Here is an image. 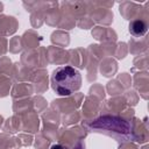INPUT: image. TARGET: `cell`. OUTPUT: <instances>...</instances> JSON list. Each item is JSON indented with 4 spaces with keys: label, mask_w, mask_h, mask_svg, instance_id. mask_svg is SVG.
I'll return each instance as SVG.
<instances>
[{
    "label": "cell",
    "mask_w": 149,
    "mask_h": 149,
    "mask_svg": "<svg viewBox=\"0 0 149 149\" xmlns=\"http://www.w3.org/2000/svg\"><path fill=\"white\" fill-rule=\"evenodd\" d=\"M50 81L52 90L58 95L69 97L80 88L81 74L76 68L71 65H63L52 71Z\"/></svg>",
    "instance_id": "6da1fadb"
},
{
    "label": "cell",
    "mask_w": 149,
    "mask_h": 149,
    "mask_svg": "<svg viewBox=\"0 0 149 149\" xmlns=\"http://www.w3.org/2000/svg\"><path fill=\"white\" fill-rule=\"evenodd\" d=\"M50 149H65V147H63L62 144H58V143H56V144H52Z\"/></svg>",
    "instance_id": "5b68a950"
},
{
    "label": "cell",
    "mask_w": 149,
    "mask_h": 149,
    "mask_svg": "<svg viewBox=\"0 0 149 149\" xmlns=\"http://www.w3.org/2000/svg\"><path fill=\"white\" fill-rule=\"evenodd\" d=\"M72 149H85V144L83 143V141H78Z\"/></svg>",
    "instance_id": "277c9868"
},
{
    "label": "cell",
    "mask_w": 149,
    "mask_h": 149,
    "mask_svg": "<svg viewBox=\"0 0 149 149\" xmlns=\"http://www.w3.org/2000/svg\"><path fill=\"white\" fill-rule=\"evenodd\" d=\"M148 30V26L143 20H133L129 23V33L134 37H142Z\"/></svg>",
    "instance_id": "3957f363"
},
{
    "label": "cell",
    "mask_w": 149,
    "mask_h": 149,
    "mask_svg": "<svg viewBox=\"0 0 149 149\" xmlns=\"http://www.w3.org/2000/svg\"><path fill=\"white\" fill-rule=\"evenodd\" d=\"M92 132L104 133L116 141H127L132 137V125L123 118L114 115H102L90 123Z\"/></svg>",
    "instance_id": "7a4b0ae2"
}]
</instances>
